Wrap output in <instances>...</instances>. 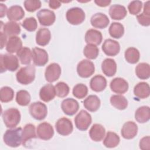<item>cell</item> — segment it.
Returning a JSON list of instances; mask_svg holds the SVG:
<instances>
[{
	"instance_id": "obj_1",
	"label": "cell",
	"mask_w": 150,
	"mask_h": 150,
	"mask_svg": "<svg viewBox=\"0 0 150 150\" xmlns=\"http://www.w3.org/2000/svg\"><path fill=\"white\" fill-rule=\"evenodd\" d=\"M22 131L21 127H14L7 129L3 137L4 143L7 146L12 148L20 146L23 141Z\"/></svg>"
},
{
	"instance_id": "obj_2",
	"label": "cell",
	"mask_w": 150,
	"mask_h": 150,
	"mask_svg": "<svg viewBox=\"0 0 150 150\" xmlns=\"http://www.w3.org/2000/svg\"><path fill=\"white\" fill-rule=\"evenodd\" d=\"M36 69L33 65L29 64L21 68L16 74L17 81L23 85L32 83L35 78Z\"/></svg>"
},
{
	"instance_id": "obj_3",
	"label": "cell",
	"mask_w": 150,
	"mask_h": 150,
	"mask_svg": "<svg viewBox=\"0 0 150 150\" xmlns=\"http://www.w3.org/2000/svg\"><path fill=\"white\" fill-rule=\"evenodd\" d=\"M19 66V60L17 56L10 54H1L0 56V69L1 73L6 71H15Z\"/></svg>"
},
{
	"instance_id": "obj_4",
	"label": "cell",
	"mask_w": 150,
	"mask_h": 150,
	"mask_svg": "<svg viewBox=\"0 0 150 150\" xmlns=\"http://www.w3.org/2000/svg\"><path fill=\"white\" fill-rule=\"evenodd\" d=\"M4 123L7 128L16 127L21 121V113L16 108H10L4 111L2 114Z\"/></svg>"
},
{
	"instance_id": "obj_5",
	"label": "cell",
	"mask_w": 150,
	"mask_h": 150,
	"mask_svg": "<svg viewBox=\"0 0 150 150\" xmlns=\"http://www.w3.org/2000/svg\"><path fill=\"white\" fill-rule=\"evenodd\" d=\"M66 17L67 21L71 25H77L82 23L86 18V15L84 11L79 7H73L66 12Z\"/></svg>"
},
{
	"instance_id": "obj_6",
	"label": "cell",
	"mask_w": 150,
	"mask_h": 150,
	"mask_svg": "<svg viewBox=\"0 0 150 150\" xmlns=\"http://www.w3.org/2000/svg\"><path fill=\"white\" fill-rule=\"evenodd\" d=\"M29 111L31 116L35 120L39 121L44 120L47 114V108L46 105L40 101L32 103L29 106Z\"/></svg>"
},
{
	"instance_id": "obj_7",
	"label": "cell",
	"mask_w": 150,
	"mask_h": 150,
	"mask_svg": "<svg viewBox=\"0 0 150 150\" xmlns=\"http://www.w3.org/2000/svg\"><path fill=\"white\" fill-rule=\"evenodd\" d=\"M91 121V115L84 110H81L74 118L75 125L80 131L87 130L90 125Z\"/></svg>"
},
{
	"instance_id": "obj_8",
	"label": "cell",
	"mask_w": 150,
	"mask_h": 150,
	"mask_svg": "<svg viewBox=\"0 0 150 150\" xmlns=\"http://www.w3.org/2000/svg\"><path fill=\"white\" fill-rule=\"evenodd\" d=\"M94 71V64L89 60L83 59L80 61L77 66V74L82 78H88L90 77Z\"/></svg>"
},
{
	"instance_id": "obj_9",
	"label": "cell",
	"mask_w": 150,
	"mask_h": 150,
	"mask_svg": "<svg viewBox=\"0 0 150 150\" xmlns=\"http://www.w3.org/2000/svg\"><path fill=\"white\" fill-rule=\"evenodd\" d=\"M55 128L57 133L63 136L70 135L73 130L71 121L66 117L59 118L55 124Z\"/></svg>"
},
{
	"instance_id": "obj_10",
	"label": "cell",
	"mask_w": 150,
	"mask_h": 150,
	"mask_svg": "<svg viewBox=\"0 0 150 150\" xmlns=\"http://www.w3.org/2000/svg\"><path fill=\"white\" fill-rule=\"evenodd\" d=\"M38 21L41 25L49 26L54 23L56 20V16L51 10L42 9L38 12L36 14Z\"/></svg>"
},
{
	"instance_id": "obj_11",
	"label": "cell",
	"mask_w": 150,
	"mask_h": 150,
	"mask_svg": "<svg viewBox=\"0 0 150 150\" xmlns=\"http://www.w3.org/2000/svg\"><path fill=\"white\" fill-rule=\"evenodd\" d=\"M32 60L35 65L37 66H43L48 62L49 57L47 52L39 47H34L32 50Z\"/></svg>"
},
{
	"instance_id": "obj_12",
	"label": "cell",
	"mask_w": 150,
	"mask_h": 150,
	"mask_svg": "<svg viewBox=\"0 0 150 150\" xmlns=\"http://www.w3.org/2000/svg\"><path fill=\"white\" fill-rule=\"evenodd\" d=\"M61 67L56 63H53L47 66L45 72V77L47 81L53 83L58 80L61 75Z\"/></svg>"
},
{
	"instance_id": "obj_13",
	"label": "cell",
	"mask_w": 150,
	"mask_h": 150,
	"mask_svg": "<svg viewBox=\"0 0 150 150\" xmlns=\"http://www.w3.org/2000/svg\"><path fill=\"white\" fill-rule=\"evenodd\" d=\"M37 137L42 140H49L54 135V129L52 125L48 122H43L39 124L36 129Z\"/></svg>"
},
{
	"instance_id": "obj_14",
	"label": "cell",
	"mask_w": 150,
	"mask_h": 150,
	"mask_svg": "<svg viewBox=\"0 0 150 150\" xmlns=\"http://www.w3.org/2000/svg\"><path fill=\"white\" fill-rule=\"evenodd\" d=\"M101 48L103 52L108 56H115L117 55L120 51L119 43L111 39H105L103 42Z\"/></svg>"
},
{
	"instance_id": "obj_15",
	"label": "cell",
	"mask_w": 150,
	"mask_h": 150,
	"mask_svg": "<svg viewBox=\"0 0 150 150\" xmlns=\"http://www.w3.org/2000/svg\"><path fill=\"white\" fill-rule=\"evenodd\" d=\"M63 112L69 116L74 115L79 109V104L77 100L72 98H67L63 100L61 104Z\"/></svg>"
},
{
	"instance_id": "obj_16",
	"label": "cell",
	"mask_w": 150,
	"mask_h": 150,
	"mask_svg": "<svg viewBox=\"0 0 150 150\" xmlns=\"http://www.w3.org/2000/svg\"><path fill=\"white\" fill-rule=\"evenodd\" d=\"M138 126L133 121H127L125 122L121 128V134L126 139L134 138L137 134Z\"/></svg>"
},
{
	"instance_id": "obj_17",
	"label": "cell",
	"mask_w": 150,
	"mask_h": 150,
	"mask_svg": "<svg viewBox=\"0 0 150 150\" xmlns=\"http://www.w3.org/2000/svg\"><path fill=\"white\" fill-rule=\"evenodd\" d=\"M111 91L117 94H124L128 90V83L121 77L113 79L110 84Z\"/></svg>"
},
{
	"instance_id": "obj_18",
	"label": "cell",
	"mask_w": 150,
	"mask_h": 150,
	"mask_svg": "<svg viewBox=\"0 0 150 150\" xmlns=\"http://www.w3.org/2000/svg\"><path fill=\"white\" fill-rule=\"evenodd\" d=\"M90 23L92 26L95 28L104 29L108 25L110 20L108 16L104 13L98 12L91 16Z\"/></svg>"
},
{
	"instance_id": "obj_19",
	"label": "cell",
	"mask_w": 150,
	"mask_h": 150,
	"mask_svg": "<svg viewBox=\"0 0 150 150\" xmlns=\"http://www.w3.org/2000/svg\"><path fill=\"white\" fill-rule=\"evenodd\" d=\"M103 40V36L101 32L98 30L90 29H88L85 35V41L87 44L99 45Z\"/></svg>"
},
{
	"instance_id": "obj_20",
	"label": "cell",
	"mask_w": 150,
	"mask_h": 150,
	"mask_svg": "<svg viewBox=\"0 0 150 150\" xmlns=\"http://www.w3.org/2000/svg\"><path fill=\"white\" fill-rule=\"evenodd\" d=\"M54 86L52 84H47L43 86L39 91V97L44 102H49L56 96Z\"/></svg>"
},
{
	"instance_id": "obj_21",
	"label": "cell",
	"mask_w": 150,
	"mask_h": 150,
	"mask_svg": "<svg viewBox=\"0 0 150 150\" xmlns=\"http://www.w3.org/2000/svg\"><path fill=\"white\" fill-rule=\"evenodd\" d=\"M90 87L94 91H102L107 87L106 79L102 75H96L91 79L90 82Z\"/></svg>"
},
{
	"instance_id": "obj_22",
	"label": "cell",
	"mask_w": 150,
	"mask_h": 150,
	"mask_svg": "<svg viewBox=\"0 0 150 150\" xmlns=\"http://www.w3.org/2000/svg\"><path fill=\"white\" fill-rule=\"evenodd\" d=\"M127 9L123 5L114 4L110 7L109 15L114 20L123 19L127 15Z\"/></svg>"
},
{
	"instance_id": "obj_23",
	"label": "cell",
	"mask_w": 150,
	"mask_h": 150,
	"mask_svg": "<svg viewBox=\"0 0 150 150\" xmlns=\"http://www.w3.org/2000/svg\"><path fill=\"white\" fill-rule=\"evenodd\" d=\"M105 129L104 127L100 124H94L89 131L90 138L95 142L101 141L104 137Z\"/></svg>"
},
{
	"instance_id": "obj_24",
	"label": "cell",
	"mask_w": 150,
	"mask_h": 150,
	"mask_svg": "<svg viewBox=\"0 0 150 150\" xmlns=\"http://www.w3.org/2000/svg\"><path fill=\"white\" fill-rule=\"evenodd\" d=\"M101 70L103 73L108 76L112 77L117 72V64L115 61L110 58H107L101 63Z\"/></svg>"
},
{
	"instance_id": "obj_25",
	"label": "cell",
	"mask_w": 150,
	"mask_h": 150,
	"mask_svg": "<svg viewBox=\"0 0 150 150\" xmlns=\"http://www.w3.org/2000/svg\"><path fill=\"white\" fill-rule=\"evenodd\" d=\"M7 18L11 21H18L25 16V12L22 6L15 5L11 6L7 11Z\"/></svg>"
},
{
	"instance_id": "obj_26",
	"label": "cell",
	"mask_w": 150,
	"mask_h": 150,
	"mask_svg": "<svg viewBox=\"0 0 150 150\" xmlns=\"http://www.w3.org/2000/svg\"><path fill=\"white\" fill-rule=\"evenodd\" d=\"M51 39V33L47 28L39 29L36 34V42L42 46L47 45Z\"/></svg>"
},
{
	"instance_id": "obj_27",
	"label": "cell",
	"mask_w": 150,
	"mask_h": 150,
	"mask_svg": "<svg viewBox=\"0 0 150 150\" xmlns=\"http://www.w3.org/2000/svg\"><path fill=\"white\" fill-rule=\"evenodd\" d=\"M134 95L141 99L148 98L150 95V87L146 82H139L134 88Z\"/></svg>"
},
{
	"instance_id": "obj_28",
	"label": "cell",
	"mask_w": 150,
	"mask_h": 150,
	"mask_svg": "<svg viewBox=\"0 0 150 150\" xmlns=\"http://www.w3.org/2000/svg\"><path fill=\"white\" fill-rule=\"evenodd\" d=\"M101 102L96 95H90L83 101L84 107L90 112L97 111L100 107Z\"/></svg>"
},
{
	"instance_id": "obj_29",
	"label": "cell",
	"mask_w": 150,
	"mask_h": 150,
	"mask_svg": "<svg viewBox=\"0 0 150 150\" xmlns=\"http://www.w3.org/2000/svg\"><path fill=\"white\" fill-rule=\"evenodd\" d=\"M22 47V42L17 36L9 37L6 44V50L9 53H17Z\"/></svg>"
},
{
	"instance_id": "obj_30",
	"label": "cell",
	"mask_w": 150,
	"mask_h": 150,
	"mask_svg": "<svg viewBox=\"0 0 150 150\" xmlns=\"http://www.w3.org/2000/svg\"><path fill=\"white\" fill-rule=\"evenodd\" d=\"M3 29V32L6 36H17L21 32V28L19 23L14 21L7 22L4 25V27L1 29Z\"/></svg>"
},
{
	"instance_id": "obj_31",
	"label": "cell",
	"mask_w": 150,
	"mask_h": 150,
	"mask_svg": "<svg viewBox=\"0 0 150 150\" xmlns=\"http://www.w3.org/2000/svg\"><path fill=\"white\" fill-rule=\"evenodd\" d=\"M135 119L139 123H145L150 119V108L148 106H141L135 111Z\"/></svg>"
},
{
	"instance_id": "obj_32",
	"label": "cell",
	"mask_w": 150,
	"mask_h": 150,
	"mask_svg": "<svg viewBox=\"0 0 150 150\" xmlns=\"http://www.w3.org/2000/svg\"><path fill=\"white\" fill-rule=\"evenodd\" d=\"M120 142L119 136L115 132L108 131L103 141L104 145L108 148H112L117 146Z\"/></svg>"
},
{
	"instance_id": "obj_33",
	"label": "cell",
	"mask_w": 150,
	"mask_h": 150,
	"mask_svg": "<svg viewBox=\"0 0 150 150\" xmlns=\"http://www.w3.org/2000/svg\"><path fill=\"white\" fill-rule=\"evenodd\" d=\"M135 74L141 80H146L150 77V66L147 63H140L135 67Z\"/></svg>"
},
{
	"instance_id": "obj_34",
	"label": "cell",
	"mask_w": 150,
	"mask_h": 150,
	"mask_svg": "<svg viewBox=\"0 0 150 150\" xmlns=\"http://www.w3.org/2000/svg\"><path fill=\"white\" fill-rule=\"evenodd\" d=\"M110 103L115 108L123 110L128 106L127 98L122 95H112L110 97Z\"/></svg>"
},
{
	"instance_id": "obj_35",
	"label": "cell",
	"mask_w": 150,
	"mask_h": 150,
	"mask_svg": "<svg viewBox=\"0 0 150 150\" xmlns=\"http://www.w3.org/2000/svg\"><path fill=\"white\" fill-rule=\"evenodd\" d=\"M22 136H23L22 144L23 145H25L26 142L29 141L30 139L33 138H36L37 137V135L36 134L35 126L32 124H26L23 129Z\"/></svg>"
},
{
	"instance_id": "obj_36",
	"label": "cell",
	"mask_w": 150,
	"mask_h": 150,
	"mask_svg": "<svg viewBox=\"0 0 150 150\" xmlns=\"http://www.w3.org/2000/svg\"><path fill=\"white\" fill-rule=\"evenodd\" d=\"M16 56L22 64L29 65L32 59V51L27 47H22L16 53Z\"/></svg>"
},
{
	"instance_id": "obj_37",
	"label": "cell",
	"mask_w": 150,
	"mask_h": 150,
	"mask_svg": "<svg viewBox=\"0 0 150 150\" xmlns=\"http://www.w3.org/2000/svg\"><path fill=\"white\" fill-rule=\"evenodd\" d=\"M124 57L126 61L131 64L137 63L140 57L139 50L134 47H130L126 49L124 53Z\"/></svg>"
},
{
	"instance_id": "obj_38",
	"label": "cell",
	"mask_w": 150,
	"mask_h": 150,
	"mask_svg": "<svg viewBox=\"0 0 150 150\" xmlns=\"http://www.w3.org/2000/svg\"><path fill=\"white\" fill-rule=\"evenodd\" d=\"M108 32L112 38L120 39L124 33V27L120 22H112L110 26Z\"/></svg>"
},
{
	"instance_id": "obj_39",
	"label": "cell",
	"mask_w": 150,
	"mask_h": 150,
	"mask_svg": "<svg viewBox=\"0 0 150 150\" xmlns=\"http://www.w3.org/2000/svg\"><path fill=\"white\" fill-rule=\"evenodd\" d=\"M30 95L29 93L25 90H21L16 93V101L21 106L28 105L30 101Z\"/></svg>"
},
{
	"instance_id": "obj_40",
	"label": "cell",
	"mask_w": 150,
	"mask_h": 150,
	"mask_svg": "<svg viewBox=\"0 0 150 150\" xmlns=\"http://www.w3.org/2000/svg\"><path fill=\"white\" fill-rule=\"evenodd\" d=\"M14 97V91L8 86H4L0 90V99L2 103H8L11 101Z\"/></svg>"
},
{
	"instance_id": "obj_41",
	"label": "cell",
	"mask_w": 150,
	"mask_h": 150,
	"mask_svg": "<svg viewBox=\"0 0 150 150\" xmlns=\"http://www.w3.org/2000/svg\"><path fill=\"white\" fill-rule=\"evenodd\" d=\"M83 54L86 58L93 60L97 57L99 54V49L96 45L87 44L83 49Z\"/></svg>"
},
{
	"instance_id": "obj_42",
	"label": "cell",
	"mask_w": 150,
	"mask_h": 150,
	"mask_svg": "<svg viewBox=\"0 0 150 150\" xmlns=\"http://www.w3.org/2000/svg\"><path fill=\"white\" fill-rule=\"evenodd\" d=\"M72 93L73 95L76 98L82 99L87 96L88 93V88L85 84L79 83L74 86Z\"/></svg>"
},
{
	"instance_id": "obj_43",
	"label": "cell",
	"mask_w": 150,
	"mask_h": 150,
	"mask_svg": "<svg viewBox=\"0 0 150 150\" xmlns=\"http://www.w3.org/2000/svg\"><path fill=\"white\" fill-rule=\"evenodd\" d=\"M56 95L60 98H64L66 97L69 93L70 88L69 86L64 82L60 81L57 83L55 86Z\"/></svg>"
},
{
	"instance_id": "obj_44",
	"label": "cell",
	"mask_w": 150,
	"mask_h": 150,
	"mask_svg": "<svg viewBox=\"0 0 150 150\" xmlns=\"http://www.w3.org/2000/svg\"><path fill=\"white\" fill-rule=\"evenodd\" d=\"M22 27L29 32L35 31L38 27V23L36 19L33 17L26 18L22 23Z\"/></svg>"
},
{
	"instance_id": "obj_45",
	"label": "cell",
	"mask_w": 150,
	"mask_h": 150,
	"mask_svg": "<svg viewBox=\"0 0 150 150\" xmlns=\"http://www.w3.org/2000/svg\"><path fill=\"white\" fill-rule=\"evenodd\" d=\"M23 4L25 9L30 12H34L41 7V2L38 0H26Z\"/></svg>"
},
{
	"instance_id": "obj_46",
	"label": "cell",
	"mask_w": 150,
	"mask_h": 150,
	"mask_svg": "<svg viewBox=\"0 0 150 150\" xmlns=\"http://www.w3.org/2000/svg\"><path fill=\"white\" fill-rule=\"evenodd\" d=\"M142 7V2L141 1H131L128 6V9L129 12L131 15H137L138 14Z\"/></svg>"
},
{
	"instance_id": "obj_47",
	"label": "cell",
	"mask_w": 150,
	"mask_h": 150,
	"mask_svg": "<svg viewBox=\"0 0 150 150\" xmlns=\"http://www.w3.org/2000/svg\"><path fill=\"white\" fill-rule=\"evenodd\" d=\"M137 19L139 23L144 26L150 25V16L144 14V13L137 15Z\"/></svg>"
},
{
	"instance_id": "obj_48",
	"label": "cell",
	"mask_w": 150,
	"mask_h": 150,
	"mask_svg": "<svg viewBox=\"0 0 150 150\" xmlns=\"http://www.w3.org/2000/svg\"><path fill=\"white\" fill-rule=\"evenodd\" d=\"M139 148L142 150H149L150 149V137L146 136L140 139Z\"/></svg>"
},
{
	"instance_id": "obj_49",
	"label": "cell",
	"mask_w": 150,
	"mask_h": 150,
	"mask_svg": "<svg viewBox=\"0 0 150 150\" xmlns=\"http://www.w3.org/2000/svg\"><path fill=\"white\" fill-rule=\"evenodd\" d=\"M96 4L101 7H105L108 6L111 1L109 0H96L94 1Z\"/></svg>"
},
{
	"instance_id": "obj_50",
	"label": "cell",
	"mask_w": 150,
	"mask_h": 150,
	"mask_svg": "<svg viewBox=\"0 0 150 150\" xmlns=\"http://www.w3.org/2000/svg\"><path fill=\"white\" fill-rule=\"evenodd\" d=\"M48 3H49V7L52 9H56L61 6V2L59 1L50 0L48 2Z\"/></svg>"
},
{
	"instance_id": "obj_51",
	"label": "cell",
	"mask_w": 150,
	"mask_h": 150,
	"mask_svg": "<svg viewBox=\"0 0 150 150\" xmlns=\"http://www.w3.org/2000/svg\"><path fill=\"white\" fill-rule=\"evenodd\" d=\"M143 13L145 15L150 16V1H148L145 2L144 5V11Z\"/></svg>"
},
{
	"instance_id": "obj_52",
	"label": "cell",
	"mask_w": 150,
	"mask_h": 150,
	"mask_svg": "<svg viewBox=\"0 0 150 150\" xmlns=\"http://www.w3.org/2000/svg\"><path fill=\"white\" fill-rule=\"evenodd\" d=\"M6 36L5 35V33L2 32L1 31V49H3L5 44H6L7 41H6Z\"/></svg>"
},
{
	"instance_id": "obj_53",
	"label": "cell",
	"mask_w": 150,
	"mask_h": 150,
	"mask_svg": "<svg viewBox=\"0 0 150 150\" xmlns=\"http://www.w3.org/2000/svg\"><path fill=\"white\" fill-rule=\"evenodd\" d=\"M0 6H1V11H0V17L1 18H3L5 15L6 13H7V11H8V9L7 7L5 5H4L2 3L0 4Z\"/></svg>"
}]
</instances>
